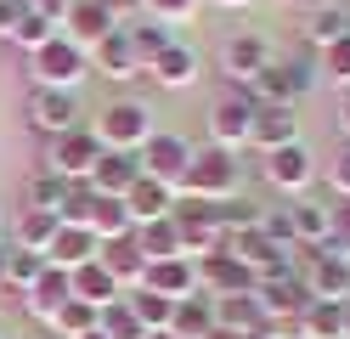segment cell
Returning <instances> with one entry per match:
<instances>
[{"mask_svg":"<svg viewBox=\"0 0 350 339\" xmlns=\"http://www.w3.org/2000/svg\"><path fill=\"white\" fill-rule=\"evenodd\" d=\"M152 108L147 102H113V108H102L96 113V142H102V153H142L147 142H152Z\"/></svg>","mask_w":350,"mask_h":339,"instance_id":"6da1fadb","label":"cell"},{"mask_svg":"<svg viewBox=\"0 0 350 339\" xmlns=\"http://www.w3.org/2000/svg\"><path fill=\"white\" fill-rule=\"evenodd\" d=\"M237 187V153L226 147H204V153H192V164L181 175V198H232Z\"/></svg>","mask_w":350,"mask_h":339,"instance_id":"7a4b0ae2","label":"cell"},{"mask_svg":"<svg viewBox=\"0 0 350 339\" xmlns=\"http://www.w3.org/2000/svg\"><path fill=\"white\" fill-rule=\"evenodd\" d=\"M34 57V85H46V90H74L85 74H91V62H85V51L68 40V34H51Z\"/></svg>","mask_w":350,"mask_h":339,"instance_id":"3957f363","label":"cell"},{"mask_svg":"<svg viewBox=\"0 0 350 339\" xmlns=\"http://www.w3.org/2000/svg\"><path fill=\"white\" fill-rule=\"evenodd\" d=\"M198 266V294H209V300H226V294H254L260 288V271L243 266L237 255H226V249H215V255L192 260Z\"/></svg>","mask_w":350,"mask_h":339,"instance_id":"277c9868","label":"cell"},{"mask_svg":"<svg viewBox=\"0 0 350 339\" xmlns=\"http://www.w3.org/2000/svg\"><path fill=\"white\" fill-rule=\"evenodd\" d=\"M254 300L266 305L271 323H299V311L311 305V288H305V277L288 266V271H266L260 288H254Z\"/></svg>","mask_w":350,"mask_h":339,"instance_id":"5b68a950","label":"cell"},{"mask_svg":"<svg viewBox=\"0 0 350 339\" xmlns=\"http://www.w3.org/2000/svg\"><path fill=\"white\" fill-rule=\"evenodd\" d=\"M254 97L249 90H232V97H221L209 108V136H215V147H226V153H237V147H249V130H254Z\"/></svg>","mask_w":350,"mask_h":339,"instance_id":"8992f818","label":"cell"},{"mask_svg":"<svg viewBox=\"0 0 350 339\" xmlns=\"http://www.w3.org/2000/svg\"><path fill=\"white\" fill-rule=\"evenodd\" d=\"M187 164H192L187 136H175V130H152V142L142 147V175H152V181H164V187H175V192H181Z\"/></svg>","mask_w":350,"mask_h":339,"instance_id":"52a82bcc","label":"cell"},{"mask_svg":"<svg viewBox=\"0 0 350 339\" xmlns=\"http://www.w3.org/2000/svg\"><path fill=\"white\" fill-rule=\"evenodd\" d=\"M96 158H102V142H96V130H68V136H57L51 142V158H46V170H57L62 181H91L96 170Z\"/></svg>","mask_w":350,"mask_h":339,"instance_id":"ba28073f","label":"cell"},{"mask_svg":"<svg viewBox=\"0 0 350 339\" xmlns=\"http://www.w3.org/2000/svg\"><path fill=\"white\" fill-rule=\"evenodd\" d=\"M29 125L40 130V136H68V130H79V108H74V90H46V85H34L29 90Z\"/></svg>","mask_w":350,"mask_h":339,"instance_id":"9c48e42d","label":"cell"},{"mask_svg":"<svg viewBox=\"0 0 350 339\" xmlns=\"http://www.w3.org/2000/svg\"><path fill=\"white\" fill-rule=\"evenodd\" d=\"M305 288H311V300H334V305H350V260L339 255H322V249H311L299 266Z\"/></svg>","mask_w":350,"mask_h":339,"instance_id":"30bf717a","label":"cell"},{"mask_svg":"<svg viewBox=\"0 0 350 339\" xmlns=\"http://www.w3.org/2000/svg\"><path fill=\"white\" fill-rule=\"evenodd\" d=\"M271 68V45L260 40V34H237V40H226V51H221V74L232 79V85H254L260 74Z\"/></svg>","mask_w":350,"mask_h":339,"instance_id":"8fae6325","label":"cell"},{"mask_svg":"<svg viewBox=\"0 0 350 339\" xmlns=\"http://www.w3.org/2000/svg\"><path fill=\"white\" fill-rule=\"evenodd\" d=\"M266 181L277 192H305L317 181V158H311V147L305 142H288V147H277V153H266Z\"/></svg>","mask_w":350,"mask_h":339,"instance_id":"7c38bea8","label":"cell"},{"mask_svg":"<svg viewBox=\"0 0 350 339\" xmlns=\"http://www.w3.org/2000/svg\"><path fill=\"white\" fill-rule=\"evenodd\" d=\"M299 142V113L288 102H260L254 108V130H249V147L260 153H277V147H288Z\"/></svg>","mask_w":350,"mask_h":339,"instance_id":"4fadbf2b","label":"cell"},{"mask_svg":"<svg viewBox=\"0 0 350 339\" xmlns=\"http://www.w3.org/2000/svg\"><path fill=\"white\" fill-rule=\"evenodd\" d=\"M305 90H311V68H305V62H271L266 74L249 85V97L254 102H288L294 108Z\"/></svg>","mask_w":350,"mask_h":339,"instance_id":"5bb4252c","label":"cell"},{"mask_svg":"<svg viewBox=\"0 0 350 339\" xmlns=\"http://www.w3.org/2000/svg\"><path fill=\"white\" fill-rule=\"evenodd\" d=\"M136 288H152V294H164V300H187V294H198V266H192L187 255L147 260V271H142Z\"/></svg>","mask_w":350,"mask_h":339,"instance_id":"9a60e30c","label":"cell"},{"mask_svg":"<svg viewBox=\"0 0 350 339\" xmlns=\"http://www.w3.org/2000/svg\"><path fill=\"white\" fill-rule=\"evenodd\" d=\"M113 29H119V23L107 17V6H102V0H74V6H68V17H62V34H68L79 51H96V45L113 34Z\"/></svg>","mask_w":350,"mask_h":339,"instance_id":"2e32d148","label":"cell"},{"mask_svg":"<svg viewBox=\"0 0 350 339\" xmlns=\"http://www.w3.org/2000/svg\"><path fill=\"white\" fill-rule=\"evenodd\" d=\"M136 181H142V158H136V153H102L85 187H91L96 198H124Z\"/></svg>","mask_w":350,"mask_h":339,"instance_id":"e0dca14e","label":"cell"},{"mask_svg":"<svg viewBox=\"0 0 350 339\" xmlns=\"http://www.w3.org/2000/svg\"><path fill=\"white\" fill-rule=\"evenodd\" d=\"M96 232L91 226H57V238L46 243V266H57V271H74V266H85V260H96Z\"/></svg>","mask_w":350,"mask_h":339,"instance_id":"ac0fdd59","label":"cell"},{"mask_svg":"<svg viewBox=\"0 0 350 339\" xmlns=\"http://www.w3.org/2000/svg\"><path fill=\"white\" fill-rule=\"evenodd\" d=\"M147 74L159 79L164 90H187L192 79H198V51H192V45H181V40H170L164 51L147 62Z\"/></svg>","mask_w":350,"mask_h":339,"instance_id":"d6986e66","label":"cell"},{"mask_svg":"<svg viewBox=\"0 0 350 339\" xmlns=\"http://www.w3.org/2000/svg\"><path fill=\"white\" fill-rule=\"evenodd\" d=\"M175 198H181L175 187H164V181H152V175H142L136 187L124 192V210H130V221H136V226H147V221H164V215L175 210Z\"/></svg>","mask_w":350,"mask_h":339,"instance_id":"ffe728a7","label":"cell"},{"mask_svg":"<svg viewBox=\"0 0 350 339\" xmlns=\"http://www.w3.org/2000/svg\"><path fill=\"white\" fill-rule=\"evenodd\" d=\"M23 300H29V316L51 323V316L74 300V277H68V271H57V266H46V271H40V283L23 294Z\"/></svg>","mask_w":350,"mask_h":339,"instance_id":"44dd1931","label":"cell"},{"mask_svg":"<svg viewBox=\"0 0 350 339\" xmlns=\"http://www.w3.org/2000/svg\"><path fill=\"white\" fill-rule=\"evenodd\" d=\"M96 68H102V79H113V85H124V79L142 74V57H136V45H130L124 29H113V34L96 45Z\"/></svg>","mask_w":350,"mask_h":339,"instance_id":"7402d4cb","label":"cell"},{"mask_svg":"<svg viewBox=\"0 0 350 339\" xmlns=\"http://www.w3.org/2000/svg\"><path fill=\"white\" fill-rule=\"evenodd\" d=\"M209 328H215V300H209V294H187V300H175V311H170V328H164V334L204 339Z\"/></svg>","mask_w":350,"mask_h":339,"instance_id":"603a6c76","label":"cell"},{"mask_svg":"<svg viewBox=\"0 0 350 339\" xmlns=\"http://www.w3.org/2000/svg\"><path fill=\"white\" fill-rule=\"evenodd\" d=\"M96 260L107 266V277H113L119 288H124V283H142V271H147L136 238H113V243H102V249H96Z\"/></svg>","mask_w":350,"mask_h":339,"instance_id":"cb8c5ba5","label":"cell"},{"mask_svg":"<svg viewBox=\"0 0 350 339\" xmlns=\"http://www.w3.org/2000/svg\"><path fill=\"white\" fill-rule=\"evenodd\" d=\"M68 277H74V300H85V305H96V311L119 300V283L107 277V266H102V260H85V266H74Z\"/></svg>","mask_w":350,"mask_h":339,"instance_id":"d4e9b609","label":"cell"},{"mask_svg":"<svg viewBox=\"0 0 350 339\" xmlns=\"http://www.w3.org/2000/svg\"><path fill=\"white\" fill-rule=\"evenodd\" d=\"M299 339H345V305H334V300H311L299 311Z\"/></svg>","mask_w":350,"mask_h":339,"instance_id":"484cf974","label":"cell"},{"mask_svg":"<svg viewBox=\"0 0 350 339\" xmlns=\"http://www.w3.org/2000/svg\"><path fill=\"white\" fill-rule=\"evenodd\" d=\"M288 221H294V238H299V249H317V243H327V232H334V210H322V203H288Z\"/></svg>","mask_w":350,"mask_h":339,"instance_id":"4316f807","label":"cell"},{"mask_svg":"<svg viewBox=\"0 0 350 339\" xmlns=\"http://www.w3.org/2000/svg\"><path fill=\"white\" fill-rule=\"evenodd\" d=\"M136 249H142V260H170V255H181V232H175V221L164 215V221H147V226H136Z\"/></svg>","mask_w":350,"mask_h":339,"instance_id":"83f0119b","label":"cell"},{"mask_svg":"<svg viewBox=\"0 0 350 339\" xmlns=\"http://www.w3.org/2000/svg\"><path fill=\"white\" fill-rule=\"evenodd\" d=\"M345 34H350V12H345V6H317L311 17H305V40H311L317 51L339 45Z\"/></svg>","mask_w":350,"mask_h":339,"instance_id":"f1b7e54d","label":"cell"},{"mask_svg":"<svg viewBox=\"0 0 350 339\" xmlns=\"http://www.w3.org/2000/svg\"><path fill=\"white\" fill-rule=\"evenodd\" d=\"M91 232H96V243H113V238H130V232H136V221H130L124 198H96V210H91Z\"/></svg>","mask_w":350,"mask_h":339,"instance_id":"f546056e","label":"cell"},{"mask_svg":"<svg viewBox=\"0 0 350 339\" xmlns=\"http://www.w3.org/2000/svg\"><path fill=\"white\" fill-rule=\"evenodd\" d=\"M74 192V181H62L57 170H40L29 181V210H46V215H62V203H68Z\"/></svg>","mask_w":350,"mask_h":339,"instance_id":"4dcf8cb0","label":"cell"},{"mask_svg":"<svg viewBox=\"0 0 350 339\" xmlns=\"http://www.w3.org/2000/svg\"><path fill=\"white\" fill-rule=\"evenodd\" d=\"M96 328H102L107 339H152V334L142 328V316L130 311V300H113V305H102V311H96Z\"/></svg>","mask_w":350,"mask_h":339,"instance_id":"1f68e13d","label":"cell"},{"mask_svg":"<svg viewBox=\"0 0 350 339\" xmlns=\"http://www.w3.org/2000/svg\"><path fill=\"white\" fill-rule=\"evenodd\" d=\"M57 215H46V210H23V221H17V249H34V255H46V243L57 238Z\"/></svg>","mask_w":350,"mask_h":339,"instance_id":"d6a6232c","label":"cell"},{"mask_svg":"<svg viewBox=\"0 0 350 339\" xmlns=\"http://www.w3.org/2000/svg\"><path fill=\"white\" fill-rule=\"evenodd\" d=\"M260 238H266L271 249H282V255H299V238H294V221H288V203L282 210H260Z\"/></svg>","mask_w":350,"mask_h":339,"instance_id":"836d02e7","label":"cell"},{"mask_svg":"<svg viewBox=\"0 0 350 339\" xmlns=\"http://www.w3.org/2000/svg\"><path fill=\"white\" fill-rule=\"evenodd\" d=\"M130 311L142 316V328H147V334H164L175 300H164V294H152V288H136V294H130Z\"/></svg>","mask_w":350,"mask_h":339,"instance_id":"e575fe53","label":"cell"},{"mask_svg":"<svg viewBox=\"0 0 350 339\" xmlns=\"http://www.w3.org/2000/svg\"><path fill=\"white\" fill-rule=\"evenodd\" d=\"M40 271H46V255H34V249H6V288H34Z\"/></svg>","mask_w":350,"mask_h":339,"instance_id":"d590c367","label":"cell"},{"mask_svg":"<svg viewBox=\"0 0 350 339\" xmlns=\"http://www.w3.org/2000/svg\"><path fill=\"white\" fill-rule=\"evenodd\" d=\"M124 34H130V45H136V57H142V74H147V62L170 45V29H164V23H130Z\"/></svg>","mask_w":350,"mask_h":339,"instance_id":"8d00e7d4","label":"cell"},{"mask_svg":"<svg viewBox=\"0 0 350 339\" xmlns=\"http://www.w3.org/2000/svg\"><path fill=\"white\" fill-rule=\"evenodd\" d=\"M51 328L62 334V339H79V334H91L96 328V305H85V300H68L57 316H51Z\"/></svg>","mask_w":350,"mask_h":339,"instance_id":"74e56055","label":"cell"},{"mask_svg":"<svg viewBox=\"0 0 350 339\" xmlns=\"http://www.w3.org/2000/svg\"><path fill=\"white\" fill-rule=\"evenodd\" d=\"M51 34H57V23H46L40 12H23V23H17V29H12V40L23 45V51H40V45H46Z\"/></svg>","mask_w":350,"mask_h":339,"instance_id":"f35d334b","label":"cell"},{"mask_svg":"<svg viewBox=\"0 0 350 339\" xmlns=\"http://www.w3.org/2000/svg\"><path fill=\"white\" fill-rule=\"evenodd\" d=\"M91 210H96V192L85 187V181H74V192H68V203H62V226H91Z\"/></svg>","mask_w":350,"mask_h":339,"instance_id":"ab89813d","label":"cell"},{"mask_svg":"<svg viewBox=\"0 0 350 339\" xmlns=\"http://www.w3.org/2000/svg\"><path fill=\"white\" fill-rule=\"evenodd\" d=\"M322 74L350 90V34H345L339 45H327V51H322Z\"/></svg>","mask_w":350,"mask_h":339,"instance_id":"60d3db41","label":"cell"},{"mask_svg":"<svg viewBox=\"0 0 350 339\" xmlns=\"http://www.w3.org/2000/svg\"><path fill=\"white\" fill-rule=\"evenodd\" d=\"M142 12H147L152 23H181V17L198 12V0H142Z\"/></svg>","mask_w":350,"mask_h":339,"instance_id":"b9f144b4","label":"cell"},{"mask_svg":"<svg viewBox=\"0 0 350 339\" xmlns=\"http://www.w3.org/2000/svg\"><path fill=\"white\" fill-rule=\"evenodd\" d=\"M327 187H334L339 198H350V147L334 158V164H327Z\"/></svg>","mask_w":350,"mask_h":339,"instance_id":"7bdbcfd3","label":"cell"},{"mask_svg":"<svg viewBox=\"0 0 350 339\" xmlns=\"http://www.w3.org/2000/svg\"><path fill=\"white\" fill-rule=\"evenodd\" d=\"M102 6H107V17H113L119 29H130V17L142 23V0H102Z\"/></svg>","mask_w":350,"mask_h":339,"instance_id":"ee69618b","label":"cell"},{"mask_svg":"<svg viewBox=\"0 0 350 339\" xmlns=\"http://www.w3.org/2000/svg\"><path fill=\"white\" fill-rule=\"evenodd\" d=\"M23 6H29V12H40L46 23H62V17H68V6H74V0H23Z\"/></svg>","mask_w":350,"mask_h":339,"instance_id":"f6af8a7d","label":"cell"},{"mask_svg":"<svg viewBox=\"0 0 350 339\" xmlns=\"http://www.w3.org/2000/svg\"><path fill=\"white\" fill-rule=\"evenodd\" d=\"M23 12H29L23 0H0V34H6V40H12V29H17V23H23Z\"/></svg>","mask_w":350,"mask_h":339,"instance_id":"bcb514c9","label":"cell"},{"mask_svg":"<svg viewBox=\"0 0 350 339\" xmlns=\"http://www.w3.org/2000/svg\"><path fill=\"white\" fill-rule=\"evenodd\" d=\"M339 130L350 136V90H345V97H339Z\"/></svg>","mask_w":350,"mask_h":339,"instance_id":"7dc6e473","label":"cell"},{"mask_svg":"<svg viewBox=\"0 0 350 339\" xmlns=\"http://www.w3.org/2000/svg\"><path fill=\"white\" fill-rule=\"evenodd\" d=\"M0 288H6V249H0Z\"/></svg>","mask_w":350,"mask_h":339,"instance_id":"c3c4849f","label":"cell"},{"mask_svg":"<svg viewBox=\"0 0 350 339\" xmlns=\"http://www.w3.org/2000/svg\"><path fill=\"white\" fill-rule=\"evenodd\" d=\"M215 6H254V0H215Z\"/></svg>","mask_w":350,"mask_h":339,"instance_id":"681fc988","label":"cell"},{"mask_svg":"<svg viewBox=\"0 0 350 339\" xmlns=\"http://www.w3.org/2000/svg\"><path fill=\"white\" fill-rule=\"evenodd\" d=\"M79 339H107V334H102V328H91V334H79Z\"/></svg>","mask_w":350,"mask_h":339,"instance_id":"f907efd6","label":"cell"},{"mask_svg":"<svg viewBox=\"0 0 350 339\" xmlns=\"http://www.w3.org/2000/svg\"><path fill=\"white\" fill-rule=\"evenodd\" d=\"M345 339H350V305H345Z\"/></svg>","mask_w":350,"mask_h":339,"instance_id":"816d5d0a","label":"cell"},{"mask_svg":"<svg viewBox=\"0 0 350 339\" xmlns=\"http://www.w3.org/2000/svg\"><path fill=\"white\" fill-rule=\"evenodd\" d=\"M152 339H181V334H152Z\"/></svg>","mask_w":350,"mask_h":339,"instance_id":"f5cc1de1","label":"cell"}]
</instances>
